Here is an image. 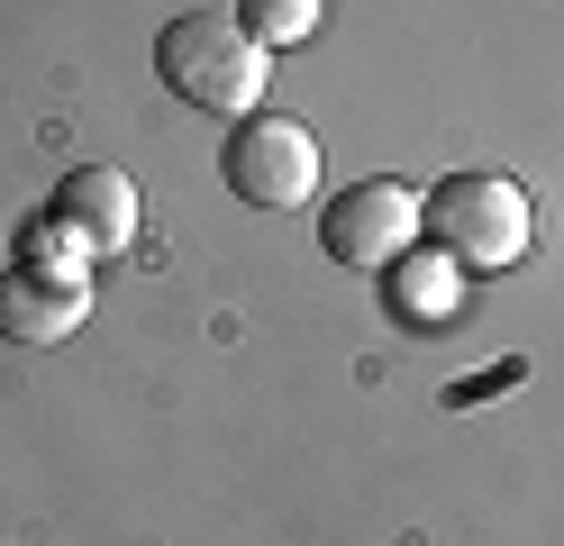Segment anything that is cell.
I'll list each match as a JSON object with an SVG mask.
<instances>
[{
    "label": "cell",
    "mask_w": 564,
    "mask_h": 546,
    "mask_svg": "<svg viewBox=\"0 0 564 546\" xmlns=\"http://www.w3.org/2000/svg\"><path fill=\"white\" fill-rule=\"evenodd\" d=\"M419 228L437 237V255H455L465 274H501L528 255L538 210L510 173H446L437 192H419Z\"/></svg>",
    "instance_id": "6da1fadb"
},
{
    "label": "cell",
    "mask_w": 564,
    "mask_h": 546,
    "mask_svg": "<svg viewBox=\"0 0 564 546\" xmlns=\"http://www.w3.org/2000/svg\"><path fill=\"white\" fill-rule=\"evenodd\" d=\"M155 73H164L173 100L209 109V119H246L256 92H264V46H256L237 19L192 10V19H173V28L155 36Z\"/></svg>",
    "instance_id": "7a4b0ae2"
},
{
    "label": "cell",
    "mask_w": 564,
    "mask_h": 546,
    "mask_svg": "<svg viewBox=\"0 0 564 546\" xmlns=\"http://www.w3.org/2000/svg\"><path fill=\"white\" fill-rule=\"evenodd\" d=\"M219 173L246 210H301L319 192V137L301 119H237L219 146Z\"/></svg>",
    "instance_id": "3957f363"
},
{
    "label": "cell",
    "mask_w": 564,
    "mask_h": 546,
    "mask_svg": "<svg viewBox=\"0 0 564 546\" xmlns=\"http://www.w3.org/2000/svg\"><path fill=\"white\" fill-rule=\"evenodd\" d=\"M410 237H419V192H410V182H392V173H382V182H356V192H337L328 218H319V246L337 255L346 274L401 265Z\"/></svg>",
    "instance_id": "277c9868"
},
{
    "label": "cell",
    "mask_w": 564,
    "mask_h": 546,
    "mask_svg": "<svg viewBox=\"0 0 564 546\" xmlns=\"http://www.w3.org/2000/svg\"><path fill=\"white\" fill-rule=\"evenodd\" d=\"M91 319V282L74 265H10L0 274V338L10 346H64L74 328Z\"/></svg>",
    "instance_id": "5b68a950"
},
{
    "label": "cell",
    "mask_w": 564,
    "mask_h": 546,
    "mask_svg": "<svg viewBox=\"0 0 564 546\" xmlns=\"http://www.w3.org/2000/svg\"><path fill=\"white\" fill-rule=\"evenodd\" d=\"M55 228L91 246V255H119L137 237V182L110 173V164H83V173H64L55 182Z\"/></svg>",
    "instance_id": "8992f818"
},
{
    "label": "cell",
    "mask_w": 564,
    "mask_h": 546,
    "mask_svg": "<svg viewBox=\"0 0 564 546\" xmlns=\"http://www.w3.org/2000/svg\"><path fill=\"white\" fill-rule=\"evenodd\" d=\"M455 274H465V265H455V255H401V265H392V310L419 328V319H446L455 310Z\"/></svg>",
    "instance_id": "52a82bcc"
},
{
    "label": "cell",
    "mask_w": 564,
    "mask_h": 546,
    "mask_svg": "<svg viewBox=\"0 0 564 546\" xmlns=\"http://www.w3.org/2000/svg\"><path fill=\"white\" fill-rule=\"evenodd\" d=\"M237 28L256 36V46H301V36L319 28V0H237Z\"/></svg>",
    "instance_id": "ba28073f"
}]
</instances>
